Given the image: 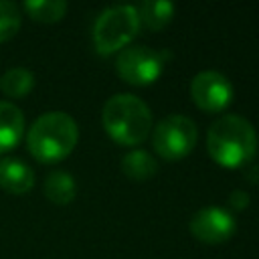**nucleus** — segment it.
I'll return each instance as SVG.
<instances>
[{
	"label": "nucleus",
	"instance_id": "obj_1",
	"mask_svg": "<svg viewBox=\"0 0 259 259\" xmlns=\"http://www.w3.org/2000/svg\"><path fill=\"white\" fill-rule=\"evenodd\" d=\"M206 152L223 168H241L257 152L255 127L241 115H223L208 127Z\"/></svg>",
	"mask_w": 259,
	"mask_h": 259
},
{
	"label": "nucleus",
	"instance_id": "obj_2",
	"mask_svg": "<svg viewBox=\"0 0 259 259\" xmlns=\"http://www.w3.org/2000/svg\"><path fill=\"white\" fill-rule=\"evenodd\" d=\"M79 140L77 121L65 111H47L26 132V146L32 158L55 164L67 158Z\"/></svg>",
	"mask_w": 259,
	"mask_h": 259
},
{
	"label": "nucleus",
	"instance_id": "obj_3",
	"mask_svg": "<svg viewBox=\"0 0 259 259\" xmlns=\"http://www.w3.org/2000/svg\"><path fill=\"white\" fill-rule=\"evenodd\" d=\"M101 121L107 136L119 146H140L152 130V111L138 95L117 93L105 101Z\"/></svg>",
	"mask_w": 259,
	"mask_h": 259
},
{
	"label": "nucleus",
	"instance_id": "obj_4",
	"mask_svg": "<svg viewBox=\"0 0 259 259\" xmlns=\"http://www.w3.org/2000/svg\"><path fill=\"white\" fill-rule=\"evenodd\" d=\"M140 30L136 6L119 4L105 8L93 24V45L99 55H113L130 45Z\"/></svg>",
	"mask_w": 259,
	"mask_h": 259
},
{
	"label": "nucleus",
	"instance_id": "obj_5",
	"mask_svg": "<svg viewBox=\"0 0 259 259\" xmlns=\"http://www.w3.org/2000/svg\"><path fill=\"white\" fill-rule=\"evenodd\" d=\"M196 138H198L196 123L186 115L172 113L160 119L158 125L154 127L152 146L160 158L168 162H176L192 152Z\"/></svg>",
	"mask_w": 259,
	"mask_h": 259
},
{
	"label": "nucleus",
	"instance_id": "obj_6",
	"mask_svg": "<svg viewBox=\"0 0 259 259\" xmlns=\"http://www.w3.org/2000/svg\"><path fill=\"white\" fill-rule=\"evenodd\" d=\"M115 71L130 85H152L164 71V59L150 47H125L115 59Z\"/></svg>",
	"mask_w": 259,
	"mask_h": 259
},
{
	"label": "nucleus",
	"instance_id": "obj_7",
	"mask_svg": "<svg viewBox=\"0 0 259 259\" xmlns=\"http://www.w3.org/2000/svg\"><path fill=\"white\" fill-rule=\"evenodd\" d=\"M190 99L204 113H221L233 101V85L219 71H200L190 81Z\"/></svg>",
	"mask_w": 259,
	"mask_h": 259
},
{
	"label": "nucleus",
	"instance_id": "obj_8",
	"mask_svg": "<svg viewBox=\"0 0 259 259\" xmlns=\"http://www.w3.org/2000/svg\"><path fill=\"white\" fill-rule=\"evenodd\" d=\"M190 233L204 245H221L227 243L235 229L237 221L231 210L223 206H202L190 219Z\"/></svg>",
	"mask_w": 259,
	"mask_h": 259
},
{
	"label": "nucleus",
	"instance_id": "obj_9",
	"mask_svg": "<svg viewBox=\"0 0 259 259\" xmlns=\"http://www.w3.org/2000/svg\"><path fill=\"white\" fill-rule=\"evenodd\" d=\"M34 186L32 168L20 158H2L0 160V188L10 194H26Z\"/></svg>",
	"mask_w": 259,
	"mask_h": 259
},
{
	"label": "nucleus",
	"instance_id": "obj_10",
	"mask_svg": "<svg viewBox=\"0 0 259 259\" xmlns=\"http://www.w3.org/2000/svg\"><path fill=\"white\" fill-rule=\"evenodd\" d=\"M24 136V113L10 101H0V154L10 152Z\"/></svg>",
	"mask_w": 259,
	"mask_h": 259
},
{
	"label": "nucleus",
	"instance_id": "obj_11",
	"mask_svg": "<svg viewBox=\"0 0 259 259\" xmlns=\"http://www.w3.org/2000/svg\"><path fill=\"white\" fill-rule=\"evenodd\" d=\"M45 196L55 204H69L77 194L75 178L65 170H55L45 178Z\"/></svg>",
	"mask_w": 259,
	"mask_h": 259
},
{
	"label": "nucleus",
	"instance_id": "obj_12",
	"mask_svg": "<svg viewBox=\"0 0 259 259\" xmlns=\"http://www.w3.org/2000/svg\"><path fill=\"white\" fill-rule=\"evenodd\" d=\"M140 24L150 30H162L174 16V4L168 0H146L138 8Z\"/></svg>",
	"mask_w": 259,
	"mask_h": 259
},
{
	"label": "nucleus",
	"instance_id": "obj_13",
	"mask_svg": "<svg viewBox=\"0 0 259 259\" xmlns=\"http://www.w3.org/2000/svg\"><path fill=\"white\" fill-rule=\"evenodd\" d=\"M121 170L127 178L142 182V180H150L158 172V162L152 154H148L144 150H132L123 156Z\"/></svg>",
	"mask_w": 259,
	"mask_h": 259
},
{
	"label": "nucleus",
	"instance_id": "obj_14",
	"mask_svg": "<svg viewBox=\"0 0 259 259\" xmlns=\"http://www.w3.org/2000/svg\"><path fill=\"white\" fill-rule=\"evenodd\" d=\"M34 87V75L26 67H12L0 77V89L6 97L22 99Z\"/></svg>",
	"mask_w": 259,
	"mask_h": 259
},
{
	"label": "nucleus",
	"instance_id": "obj_15",
	"mask_svg": "<svg viewBox=\"0 0 259 259\" xmlns=\"http://www.w3.org/2000/svg\"><path fill=\"white\" fill-rule=\"evenodd\" d=\"M24 12L38 22H57L67 12L65 0H26L22 4Z\"/></svg>",
	"mask_w": 259,
	"mask_h": 259
},
{
	"label": "nucleus",
	"instance_id": "obj_16",
	"mask_svg": "<svg viewBox=\"0 0 259 259\" xmlns=\"http://www.w3.org/2000/svg\"><path fill=\"white\" fill-rule=\"evenodd\" d=\"M22 22L20 8L10 0H0V42L10 40Z\"/></svg>",
	"mask_w": 259,
	"mask_h": 259
},
{
	"label": "nucleus",
	"instance_id": "obj_17",
	"mask_svg": "<svg viewBox=\"0 0 259 259\" xmlns=\"http://www.w3.org/2000/svg\"><path fill=\"white\" fill-rule=\"evenodd\" d=\"M229 206L231 210H245L249 206V194L245 190H233L229 196Z\"/></svg>",
	"mask_w": 259,
	"mask_h": 259
}]
</instances>
